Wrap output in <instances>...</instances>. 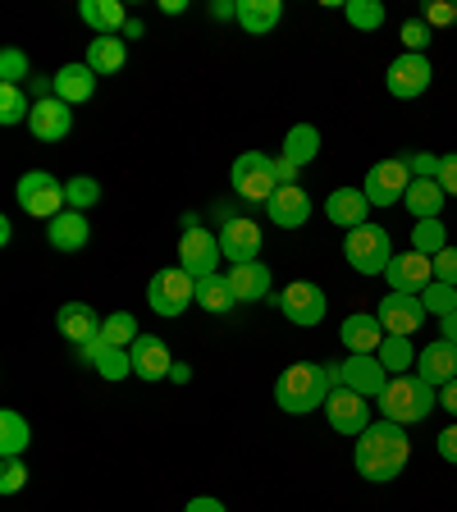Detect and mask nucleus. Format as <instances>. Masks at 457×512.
<instances>
[{"mask_svg": "<svg viewBox=\"0 0 457 512\" xmlns=\"http://www.w3.org/2000/svg\"><path fill=\"white\" fill-rule=\"evenodd\" d=\"M128 362H133L138 380H170V371H174L170 348H165V339H156V334H142V339L128 348Z\"/></svg>", "mask_w": 457, "mask_h": 512, "instance_id": "a211bd4d", "label": "nucleus"}, {"mask_svg": "<svg viewBox=\"0 0 457 512\" xmlns=\"http://www.w3.org/2000/svg\"><path fill=\"white\" fill-rule=\"evenodd\" d=\"M192 302H197V279H192L183 266H170V270H156V275H151L147 307L156 311V316L174 320V316H183Z\"/></svg>", "mask_w": 457, "mask_h": 512, "instance_id": "39448f33", "label": "nucleus"}, {"mask_svg": "<svg viewBox=\"0 0 457 512\" xmlns=\"http://www.w3.org/2000/svg\"><path fill=\"white\" fill-rule=\"evenodd\" d=\"M430 32H435V28H426L421 19H407V23H403V46H407L412 55H421V51L430 46Z\"/></svg>", "mask_w": 457, "mask_h": 512, "instance_id": "a18cd8bd", "label": "nucleus"}, {"mask_svg": "<svg viewBox=\"0 0 457 512\" xmlns=\"http://www.w3.org/2000/svg\"><path fill=\"white\" fill-rule=\"evenodd\" d=\"M439 160H444V156L416 151V156H407V170H412V179H439Z\"/></svg>", "mask_w": 457, "mask_h": 512, "instance_id": "49530a36", "label": "nucleus"}, {"mask_svg": "<svg viewBox=\"0 0 457 512\" xmlns=\"http://www.w3.org/2000/svg\"><path fill=\"white\" fill-rule=\"evenodd\" d=\"M183 512H229L220 499H211V494H202V499H188V508Z\"/></svg>", "mask_w": 457, "mask_h": 512, "instance_id": "603ef678", "label": "nucleus"}, {"mask_svg": "<svg viewBox=\"0 0 457 512\" xmlns=\"http://www.w3.org/2000/svg\"><path fill=\"white\" fill-rule=\"evenodd\" d=\"M444 247H448L444 220H421V224H412V252H421V256H430V261H435Z\"/></svg>", "mask_w": 457, "mask_h": 512, "instance_id": "c9c22d12", "label": "nucleus"}, {"mask_svg": "<svg viewBox=\"0 0 457 512\" xmlns=\"http://www.w3.org/2000/svg\"><path fill=\"white\" fill-rule=\"evenodd\" d=\"M407 188H412V170H407V160H380V165H371V174H366L362 192L371 206H394L407 197Z\"/></svg>", "mask_w": 457, "mask_h": 512, "instance_id": "1a4fd4ad", "label": "nucleus"}, {"mask_svg": "<svg viewBox=\"0 0 457 512\" xmlns=\"http://www.w3.org/2000/svg\"><path fill=\"white\" fill-rule=\"evenodd\" d=\"M55 330H60L69 343H78V348H83L87 339H96V334H101V320H96V311L87 307V302H64V307L55 311Z\"/></svg>", "mask_w": 457, "mask_h": 512, "instance_id": "b1692460", "label": "nucleus"}, {"mask_svg": "<svg viewBox=\"0 0 457 512\" xmlns=\"http://www.w3.org/2000/svg\"><path fill=\"white\" fill-rule=\"evenodd\" d=\"M229 288H234L238 302H261V298H270V266H261V261L234 266V270H229Z\"/></svg>", "mask_w": 457, "mask_h": 512, "instance_id": "c756f323", "label": "nucleus"}, {"mask_svg": "<svg viewBox=\"0 0 457 512\" xmlns=\"http://www.w3.org/2000/svg\"><path fill=\"white\" fill-rule=\"evenodd\" d=\"M421 23H426V28H453L457 0H426V5H421Z\"/></svg>", "mask_w": 457, "mask_h": 512, "instance_id": "37998d69", "label": "nucleus"}, {"mask_svg": "<svg viewBox=\"0 0 457 512\" xmlns=\"http://www.w3.org/2000/svg\"><path fill=\"white\" fill-rule=\"evenodd\" d=\"M439 188H444L448 197H457V151H448V156L439 160Z\"/></svg>", "mask_w": 457, "mask_h": 512, "instance_id": "09e8293b", "label": "nucleus"}, {"mask_svg": "<svg viewBox=\"0 0 457 512\" xmlns=\"http://www.w3.org/2000/svg\"><path fill=\"white\" fill-rule=\"evenodd\" d=\"M421 307H426V316H435V320H444V316H453L457 311V288L453 284H430L426 293H421Z\"/></svg>", "mask_w": 457, "mask_h": 512, "instance_id": "4c0bfd02", "label": "nucleus"}, {"mask_svg": "<svg viewBox=\"0 0 457 512\" xmlns=\"http://www.w3.org/2000/svg\"><path fill=\"white\" fill-rule=\"evenodd\" d=\"M23 485H28V467L19 458H5V467H0V494H19Z\"/></svg>", "mask_w": 457, "mask_h": 512, "instance_id": "c03bdc74", "label": "nucleus"}, {"mask_svg": "<svg viewBox=\"0 0 457 512\" xmlns=\"http://www.w3.org/2000/svg\"><path fill=\"white\" fill-rule=\"evenodd\" d=\"M343 348L348 352H380V343L389 339L380 325V316H366V311H357V316L343 320V330H339Z\"/></svg>", "mask_w": 457, "mask_h": 512, "instance_id": "393cba45", "label": "nucleus"}, {"mask_svg": "<svg viewBox=\"0 0 457 512\" xmlns=\"http://www.w3.org/2000/svg\"><path fill=\"white\" fill-rule=\"evenodd\" d=\"M28 115H32V106H28V96H23V87L0 83V124H23Z\"/></svg>", "mask_w": 457, "mask_h": 512, "instance_id": "a19ab883", "label": "nucleus"}, {"mask_svg": "<svg viewBox=\"0 0 457 512\" xmlns=\"http://www.w3.org/2000/svg\"><path fill=\"white\" fill-rule=\"evenodd\" d=\"M375 316H380L384 334H398V339H412V334L426 325V307H421L416 293H384Z\"/></svg>", "mask_w": 457, "mask_h": 512, "instance_id": "f8f14e48", "label": "nucleus"}, {"mask_svg": "<svg viewBox=\"0 0 457 512\" xmlns=\"http://www.w3.org/2000/svg\"><path fill=\"white\" fill-rule=\"evenodd\" d=\"M270 302H275L279 311H284L293 325H302V330H311V325H320L325 320V293H320V284H311V279H298V284H288L284 293H270Z\"/></svg>", "mask_w": 457, "mask_h": 512, "instance_id": "6e6552de", "label": "nucleus"}, {"mask_svg": "<svg viewBox=\"0 0 457 512\" xmlns=\"http://www.w3.org/2000/svg\"><path fill=\"white\" fill-rule=\"evenodd\" d=\"M14 197H19V206L28 215H37V220H46L51 224L55 215H64L69 211V197H64V183L55 179V174H46V170H28L19 179V188H14Z\"/></svg>", "mask_w": 457, "mask_h": 512, "instance_id": "423d86ee", "label": "nucleus"}, {"mask_svg": "<svg viewBox=\"0 0 457 512\" xmlns=\"http://www.w3.org/2000/svg\"><path fill=\"white\" fill-rule=\"evenodd\" d=\"M55 96H60L64 106H83V101H92L96 96V74L87 69V64H64L60 74L51 78Z\"/></svg>", "mask_w": 457, "mask_h": 512, "instance_id": "a878e982", "label": "nucleus"}, {"mask_svg": "<svg viewBox=\"0 0 457 512\" xmlns=\"http://www.w3.org/2000/svg\"><path fill=\"white\" fill-rule=\"evenodd\" d=\"M439 325H444V343H453V348H457V311H453V316H444Z\"/></svg>", "mask_w": 457, "mask_h": 512, "instance_id": "6e6d98bb", "label": "nucleus"}, {"mask_svg": "<svg viewBox=\"0 0 457 512\" xmlns=\"http://www.w3.org/2000/svg\"><path fill=\"white\" fill-rule=\"evenodd\" d=\"M220 252L229 266H247L261 256V224L247 220V215H234V220L220 224Z\"/></svg>", "mask_w": 457, "mask_h": 512, "instance_id": "ddd939ff", "label": "nucleus"}, {"mask_svg": "<svg viewBox=\"0 0 457 512\" xmlns=\"http://www.w3.org/2000/svg\"><path fill=\"white\" fill-rule=\"evenodd\" d=\"M343 256H348V266L357 275H384L389 261H394V243H389V229L384 224H362V229H352L343 238Z\"/></svg>", "mask_w": 457, "mask_h": 512, "instance_id": "20e7f679", "label": "nucleus"}, {"mask_svg": "<svg viewBox=\"0 0 457 512\" xmlns=\"http://www.w3.org/2000/svg\"><path fill=\"white\" fill-rule=\"evenodd\" d=\"M439 458L453 462V467H457V426H448L444 435H439Z\"/></svg>", "mask_w": 457, "mask_h": 512, "instance_id": "8fccbe9b", "label": "nucleus"}, {"mask_svg": "<svg viewBox=\"0 0 457 512\" xmlns=\"http://www.w3.org/2000/svg\"><path fill=\"white\" fill-rule=\"evenodd\" d=\"M220 234H211V229H183V238H179V266L188 270L192 279H206V275H220Z\"/></svg>", "mask_w": 457, "mask_h": 512, "instance_id": "9d476101", "label": "nucleus"}, {"mask_svg": "<svg viewBox=\"0 0 457 512\" xmlns=\"http://www.w3.org/2000/svg\"><path fill=\"white\" fill-rule=\"evenodd\" d=\"M238 23L247 28V37H270L284 23V5L279 0H238Z\"/></svg>", "mask_w": 457, "mask_h": 512, "instance_id": "bb28decb", "label": "nucleus"}, {"mask_svg": "<svg viewBox=\"0 0 457 512\" xmlns=\"http://www.w3.org/2000/svg\"><path fill=\"white\" fill-rule=\"evenodd\" d=\"M124 60H128V42L124 37H92L87 42V69H92L96 78L101 74H119L124 69Z\"/></svg>", "mask_w": 457, "mask_h": 512, "instance_id": "7c9ffc66", "label": "nucleus"}, {"mask_svg": "<svg viewBox=\"0 0 457 512\" xmlns=\"http://www.w3.org/2000/svg\"><path fill=\"white\" fill-rule=\"evenodd\" d=\"M384 279H389V293H416L421 298L435 284V261L421 252H398L389 261V270H384Z\"/></svg>", "mask_w": 457, "mask_h": 512, "instance_id": "9b49d317", "label": "nucleus"}, {"mask_svg": "<svg viewBox=\"0 0 457 512\" xmlns=\"http://www.w3.org/2000/svg\"><path fill=\"white\" fill-rule=\"evenodd\" d=\"M435 279L457 288V247H444V252L435 256Z\"/></svg>", "mask_w": 457, "mask_h": 512, "instance_id": "de8ad7c7", "label": "nucleus"}, {"mask_svg": "<svg viewBox=\"0 0 457 512\" xmlns=\"http://www.w3.org/2000/svg\"><path fill=\"white\" fill-rule=\"evenodd\" d=\"M87 238H92L87 211H64L46 224V243H51L55 252H78V247H87Z\"/></svg>", "mask_w": 457, "mask_h": 512, "instance_id": "5701e85b", "label": "nucleus"}, {"mask_svg": "<svg viewBox=\"0 0 457 512\" xmlns=\"http://www.w3.org/2000/svg\"><path fill=\"white\" fill-rule=\"evenodd\" d=\"M160 10H165V14H183V10H188V0H160Z\"/></svg>", "mask_w": 457, "mask_h": 512, "instance_id": "bf43d9fd", "label": "nucleus"}, {"mask_svg": "<svg viewBox=\"0 0 457 512\" xmlns=\"http://www.w3.org/2000/svg\"><path fill=\"white\" fill-rule=\"evenodd\" d=\"M101 339H106L110 348H133V343L142 339V334H138V320L128 316V311H115V316L101 320Z\"/></svg>", "mask_w": 457, "mask_h": 512, "instance_id": "e433bc0d", "label": "nucleus"}, {"mask_svg": "<svg viewBox=\"0 0 457 512\" xmlns=\"http://www.w3.org/2000/svg\"><path fill=\"white\" fill-rule=\"evenodd\" d=\"M229 183H234L238 197H247V202H261V206H266L270 197L279 192L275 160H270L266 151H247V156L234 160V170H229Z\"/></svg>", "mask_w": 457, "mask_h": 512, "instance_id": "0eeeda50", "label": "nucleus"}, {"mask_svg": "<svg viewBox=\"0 0 457 512\" xmlns=\"http://www.w3.org/2000/svg\"><path fill=\"white\" fill-rule=\"evenodd\" d=\"M430 407H435V384H426L421 375H389L380 394V412L384 421H398V426H416L426 421Z\"/></svg>", "mask_w": 457, "mask_h": 512, "instance_id": "7ed1b4c3", "label": "nucleus"}, {"mask_svg": "<svg viewBox=\"0 0 457 512\" xmlns=\"http://www.w3.org/2000/svg\"><path fill=\"white\" fill-rule=\"evenodd\" d=\"M339 380H343V389H352V394L380 398L384 384H389V371L380 366V357H375V352H352L348 362L339 366Z\"/></svg>", "mask_w": 457, "mask_h": 512, "instance_id": "2eb2a0df", "label": "nucleus"}, {"mask_svg": "<svg viewBox=\"0 0 457 512\" xmlns=\"http://www.w3.org/2000/svg\"><path fill=\"white\" fill-rule=\"evenodd\" d=\"M325 416H330V426L339 430V435L357 439L371 426V403H366L362 394H352V389H334V394L325 398Z\"/></svg>", "mask_w": 457, "mask_h": 512, "instance_id": "f3484780", "label": "nucleus"}, {"mask_svg": "<svg viewBox=\"0 0 457 512\" xmlns=\"http://www.w3.org/2000/svg\"><path fill=\"white\" fill-rule=\"evenodd\" d=\"M215 19H238V0H220V5H211Z\"/></svg>", "mask_w": 457, "mask_h": 512, "instance_id": "5fc2aeb1", "label": "nucleus"}, {"mask_svg": "<svg viewBox=\"0 0 457 512\" xmlns=\"http://www.w3.org/2000/svg\"><path fill=\"white\" fill-rule=\"evenodd\" d=\"M28 74H32L28 55H23L19 46H5V51H0V83H5V87H19Z\"/></svg>", "mask_w": 457, "mask_h": 512, "instance_id": "79ce46f5", "label": "nucleus"}, {"mask_svg": "<svg viewBox=\"0 0 457 512\" xmlns=\"http://www.w3.org/2000/svg\"><path fill=\"white\" fill-rule=\"evenodd\" d=\"M234 288H229V275H206L197 279V307L206 311V316H224V311L234 307Z\"/></svg>", "mask_w": 457, "mask_h": 512, "instance_id": "72a5a7b5", "label": "nucleus"}, {"mask_svg": "<svg viewBox=\"0 0 457 512\" xmlns=\"http://www.w3.org/2000/svg\"><path fill=\"white\" fill-rule=\"evenodd\" d=\"M78 357H83V366L101 371V380H128V375H133L128 348H110V343L101 339V334H96V339H87L83 348H78Z\"/></svg>", "mask_w": 457, "mask_h": 512, "instance_id": "412c9836", "label": "nucleus"}, {"mask_svg": "<svg viewBox=\"0 0 457 512\" xmlns=\"http://www.w3.org/2000/svg\"><path fill=\"white\" fill-rule=\"evenodd\" d=\"M119 37H124V42H128V37H142V19H128V23H124V32H119Z\"/></svg>", "mask_w": 457, "mask_h": 512, "instance_id": "13d9d810", "label": "nucleus"}, {"mask_svg": "<svg viewBox=\"0 0 457 512\" xmlns=\"http://www.w3.org/2000/svg\"><path fill=\"white\" fill-rule=\"evenodd\" d=\"M343 14H348V23L357 32H375L384 23V5H380V0H348V5H343Z\"/></svg>", "mask_w": 457, "mask_h": 512, "instance_id": "58836bf2", "label": "nucleus"}, {"mask_svg": "<svg viewBox=\"0 0 457 512\" xmlns=\"http://www.w3.org/2000/svg\"><path fill=\"white\" fill-rule=\"evenodd\" d=\"M78 14H83V23L96 32V37H119V32H124V23H128V14H124V5H119V0H83V5H78Z\"/></svg>", "mask_w": 457, "mask_h": 512, "instance_id": "c85d7f7f", "label": "nucleus"}, {"mask_svg": "<svg viewBox=\"0 0 457 512\" xmlns=\"http://www.w3.org/2000/svg\"><path fill=\"white\" fill-rule=\"evenodd\" d=\"M380 366L389 375H407V366H416V348H412V339H398V334H389V339L380 343Z\"/></svg>", "mask_w": 457, "mask_h": 512, "instance_id": "f704fd0d", "label": "nucleus"}, {"mask_svg": "<svg viewBox=\"0 0 457 512\" xmlns=\"http://www.w3.org/2000/svg\"><path fill=\"white\" fill-rule=\"evenodd\" d=\"M64 197H69V211H87V206L101 202V183L92 174H78V179L64 183Z\"/></svg>", "mask_w": 457, "mask_h": 512, "instance_id": "ea45409f", "label": "nucleus"}, {"mask_svg": "<svg viewBox=\"0 0 457 512\" xmlns=\"http://www.w3.org/2000/svg\"><path fill=\"white\" fill-rule=\"evenodd\" d=\"M69 128H74V110L64 106L60 96H42V101H32L28 133L37 142H64L69 138Z\"/></svg>", "mask_w": 457, "mask_h": 512, "instance_id": "dca6fc26", "label": "nucleus"}, {"mask_svg": "<svg viewBox=\"0 0 457 512\" xmlns=\"http://www.w3.org/2000/svg\"><path fill=\"white\" fill-rule=\"evenodd\" d=\"M407 458H412V439H407V430L398 426V421H371V426L357 435V453H352L357 476L375 480V485L403 476Z\"/></svg>", "mask_w": 457, "mask_h": 512, "instance_id": "f257e3e1", "label": "nucleus"}, {"mask_svg": "<svg viewBox=\"0 0 457 512\" xmlns=\"http://www.w3.org/2000/svg\"><path fill=\"white\" fill-rule=\"evenodd\" d=\"M275 179H279V188H284V183H298V165L284 160V156H275Z\"/></svg>", "mask_w": 457, "mask_h": 512, "instance_id": "3c124183", "label": "nucleus"}, {"mask_svg": "<svg viewBox=\"0 0 457 512\" xmlns=\"http://www.w3.org/2000/svg\"><path fill=\"white\" fill-rule=\"evenodd\" d=\"M439 407H448V412L457 416V380H448L444 389H439Z\"/></svg>", "mask_w": 457, "mask_h": 512, "instance_id": "864d4df0", "label": "nucleus"}, {"mask_svg": "<svg viewBox=\"0 0 457 512\" xmlns=\"http://www.w3.org/2000/svg\"><path fill=\"white\" fill-rule=\"evenodd\" d=\"M430 78H435V69H430L426 55L403 51L394 64H389V74H384V87H389L398 101H412V96H421V92L430 87Z\"/></svg>", "mask_w": 457, "mask_h": 512, "instance_id": "4468645a", "label": "nucleus"}, {"mask_svg": "<svg viewBox=\"0 0 457 512\" xmlns=\"http://www.w3.org/2000/svg\"><path fill=\"white\" fill-rule=\"evenodd\" d=\"M330 394H334L330 366H316V362H293L275 380V403L284 407L288 416L316 412V407H325V398H330Z\"/></svg>", "mask_w": 457, "mask_h": 512, "instance_id": "f03ea898", "label": "nucleus"}, {"mask_svg": "<svg viewBox=\"0 0 457 512\" xmlns=\"http://www.w3.org/2000/svg\"><path fill=\"white\" fill-rule=\"evenodd\" d=\"M170 380H174V384H188V380H192V366H183V362H174V371H170Z\"/></svg>", "mask_w": 457, "mask_h": 512, "instance_id": "4d7b16f0", "label": "nucleus"}, {"mask_svg": "<svg viewBox=\"0 0 457 512\" xmlns=\"http://www.w3.org/2000/svg\"><path fill=\"white\" fill-rule=\"evenodd\" d=\"M444 197H448V192L439 188V179H412L403 206H407V215L421 224V220H439V211H444Z\"/></svg>", "mask_w": 457, "mask_h": 512, "instance_id": "cd10ccee", "label": "nucleus"}, {"mask_svg": "<svg viewBox=\"0 0 457 512\" xmlns=\"http://www.w3.org/2000/svg\"><path fill=\"white\" fill-rule=\"evenodd\" d=\"M325 215H330L339 229H362V224H371V202H366L362 188H334L330 197H325Z\"/></svg>", "mask_w": 457, "mask_h": 512, "instance_id": "6ab92c4d", "label": "nucleus"}, {"mask_svg": "<svg viewBox=\"0 0 457 512\" xmlns=\"http://www.w3.org/2000/svg\"><path fill=\"white\" fill-rule=\"evenodd\" d=\"M28 444H32L28 416L14 412V407H5V412H0V458H23Z\"/></svg>", "mask_w": 457, "mask_h": 512, "instance_id": "2f4dec72", "label": "nucleus"}, {"mask_svg": "<svg viewBox=\"0 0 457 512\" xmlns=\"http://www.w3.org/2000/svg\"><path fill=\"white\" fill-rule=\"evenodd\" d=\"M416 375L426 384H435V389H444L448 380H457V348L444 339H435L430 348L416 352Z\"/></svg>", "mask_w": 457, "mask_h": 512, "instance_id": "4be33fe9", "label": "nucleus"}, {"mask_svg": "<svg viewBox=\"0 0 457 512\" xmlns=\"http://www.w3.org/2000/svg\"><path fill=\"white\" fill-rule=\"evenodd\" d=\"M320 156V128L316 124H293L284 138V160H293V165H311V160Z\"/></svg>", "mask_w": 457, "mask_h": 512, "instance_id": "473e14b6", "label": "nucleus"}, {"mask_svg": "<svg viewBox=\"0 0 457 512\" xmlns=\"http://www.w3.org/2000/svg\"><path fill=\"white\" fill-rule=\"evenodd\" d=\"M266 215L279 224V229H302V224L311 220V197L307 188H298V183H284V188L275 192L266 202Z\"/></svg>", "mask_w": 457, "mask_h": 512, "instance_id": "aec40b11", "label": "nucleus"}]
</instances>
